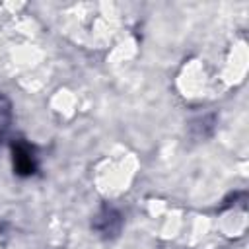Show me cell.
<instances>
[{
  "label": "cell",
  "mask_w": 249,
  "mask_h": 249,
  "mask_svg": "<svg viewBox=\"0 0 249 249\" xmlns=\"http://www.w3.org/2000/svg\"><path fill=\"white\" fill-rule=\"evenodd\" d=\"M97 231H99V235H103V237H115L119 231H121V226H123V218H121V214L113 208V206H103L99 212H97V216L93 218V224H91Z\"/></svg>",
  "instance_id": "2"
},
{
  "label": "cell",
  "mask_w": 249,
  "mask_h": 249,
  "mask_svg": "<svg viewBox=\"0 0 249 249\" xmlns=\"http://www.w3.org/2000/svg\"><path fill=\"white\" fill-rule=\"evenodd\" d=\"M12 163L14 173L19 177H31L37 171V156L33 146H29L23 140H16L12 144Z\"/></svg>",
  "instance_id": "1"
},
{
  "label": "cell",
  "mask_w": 249,
  "mask_h": 249,
  "mask_svg": "<svg viewBox=\"0 0 249 249\" xmlns=\"http://www.w3.org/2000/svg\"><path fill=\"white\" fill-rule=\"evenodd\" d=\"M8 121H10V105H8V101L0 95V132L8 126Z\"/></svg>",
  "instance_id": "3"
}]
</instances>
